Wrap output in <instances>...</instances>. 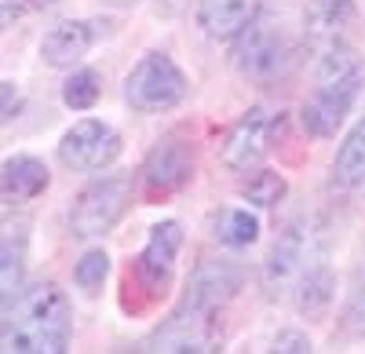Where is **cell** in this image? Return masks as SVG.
I'll return each instance as SVG.
<instances>
[{
  "label": "cell",
  "instance_id": "obj_15",
  "mask_svg": "<svg viewBox=\"0 0 365 354\" xmlns=\"http://www.w3.org/2000/svg\"><path fill=\"white\" fill-rule=\"evenodd\" d=\"M48 190V168L37 157H8L0 165V201L4 204H22L34 201Z\"/></svg>",
  "mask_w": 365,
  "mask_h": 354
},
{
  "label": "cell",
  "instance_id": "obj_2",
  "mask_svg": "<svg viewBox=\"0 0 365 354\" xmlns=\"http://www.w3.org/2000/svg\"><path fill=\"white\" fill-rule=\"evenodd\" d=\"M234 58L241 73H249L256 80H270L278 77L289 58H292V37L285 29V19L278 11H259L249 19V26L237 33V48H234Z\"/></svg>",
  "mask_w": 365,
  "mask_h": 354
},
{
  "label": "cell",
  "instance_id": "obj_6",
  "mask_svg": "<svg viewBox=\"0 0 365 354\" xmlns=\"http://www.w3.org/2000/svg\"><path fill=\"white\" fill-rule=\"evenodd\" d=\"M120 154V139L110 125L103 121H77L63 142H58V157H63L66 168L73 172H103L106 165H113Z\"/></svg>",
  "mask_w": 365,
  "mask_h": 354
},
{
  "label": "cell",
  "instance_id": "obj_5",
  "mask_svg": "<svg viewBox=\"0 0 365 354\" xmlns=\"http://www.w3.org/2000/svg\"><path fill=\"white\" fill-rule=\"evenodd\" d=\"M132 197V179L128 175H106V179L91 183L88 190H81L73 212H70V227L77 238H99L106 234L128 209Z\"/></svg>",
  "mask_w": 365,
  "mask_h": 354
},
{
  "label": "cell",
  "instance_id": "obj_9",
  "mask_svg": "<svg viewBox=\"0 0 365 354\" xmlns=\"http://www.w3.org/2000/svg\"><path fill=\"white\" fill-rule=\"evenodd\" d=\"M190 175H194V150H190V142L179 139V135H165L154 150H150L146 168H143L146 190L154 197L179 190Z\"/></svg>",
  "mask_w": 365,
  "mask_h": 354
},
{
  "label": "cell",
  "instance_id": "obj_17",
  "mask_svg": "<svg viewBox=\"0 0 365 354\" xmlns=\"http://www.w3.org/2000/svg\"><path fill=\"white\" fill-rule=\"evenodd\" d=\"M259 0H201V26L208 37H237L256 15Z\"/></svg>",
  "mask_w": 365,
  "mask_h": 354
},
{
  "label": "cell",
  "instance_id": "obj_25",
  "mask_svg": "<svg viewBox=\"0 0 365 354\" xmlns=\"http://www.w3.org/2000/svg\"><path fill=\"white\" fill-rule=\"evenodd\" d=\"M274 350H311V340L299 336V333H282L274 340Z\"/></svg>",
  "mask_w": 365,
  "mask_h": 354
},
{
  "label": "cell",
  "instance_id": "obj_19",
  "mask_svg": "<svg viewBox=\"0 0 365 354\" xmlns=\"http://www.w3.org/2000/svg\"><path fill=\"white\" fill-rule=\"evenodd\" d=\"M216 234H220L223 245L241 249V245H252V241H256L259 223H256L249 212H241V209H227V212H220V219H216Z\"/></svg>",
  "mask_w": 365,
  "mask_h": 354
},
{
  "label": "cell",
  "instance_id": "obj_11",
  "mask_svg": "<svg viewBox=\"0 0 365 354\" xmlns=\"http://www.w3.org/2000/svg\"><path fill=\"white\" fill-rule=\"evenodd\" d=\"M354 26L351 0H314L307 8V44L322 55L332 48H351L347 33Z\"/></svg>",
  "mask_w": 365,
  "mask_h": 354
},
{
  "label": "cell",
  "instance_id": "obj_10",
  "mask_svg": "<svg viewBox=\"0 0 365 354\" xmlns=\"http://www.w3.org/2000/svg\"><path fill=\"white\" fill-rule=\"evenodd\" d=\"M182 245V230L179 223H161L154 227V234H150V241L139 256V281L146 285L150 296H161V292L168 288L172 281V271H175V252Z\"/></svg>",
  "mask_w": 365,
  "mask_h": 354
},
{
  "label": "cell",
  "instance_id": "obj_23",
  "mask_svg": "<svg viewBox=\"0 0 365 354\" xmlns=\"http://www.w3.org/2000/svg\"><path fill=\"white\" fill-rule=\"evenodd\" d=\"M344 329L351 336H365V285L354 292V300H351V307L344 314Z\"/></svg>",
  "mask_w": 365,
  "mask_h": 354
},
{
  "label": "cell",
  "instance_id": "obj_18",
  "mask_svg": "<svg viewBox=\"0 0 365 354\" xmlns=\"http://www.w3.org/2000/svg\"><path fill=\"white\" fill-rule=\"evenodd\" d=\"M332 183L344 187V190H354V187L365 183V121L340 146L336 165H332Z\"/></svg>",
  "mask_w": 365,
  "mask_h": 354
},
{
  "label": "cell",
  "instance_id": "obj_13",
  "mask_svg": "<svg viewBox=\"0 0 365 354\" xmlns=\"http://www.w3.org/2000/svg\"><path fill=\"white\" fill-rule=\"evenodd\" d=\"M263 150H267V113L256 106L230 128V135L223 142V165L234 172H245V168L259 165Z\"/></svg>",
  "mask_w": 365,
  "mask_h": 354
},
{
  "label": "cell",
  "instance_id": "obj_27",
  "mask_svg": "<svg viewBox=\"0 0 365 354\" xmlns=\"http://www.w3.org/2000/svg\"><path fill=\"white\" fill-rule=\"evenodd\" d=\"M37 4H58V0H37Z\"/></svg>",
  "mask_w": 365,
  "mask_h": 354
},
{
  "label": "cell",
  "instance_id": "obj_4",
  "mask_svg": "<svg viewBox=\"0 0 365 354\" xmlns=\"http://www.w3.org/2000/svg\"><path fill=\"white\" fill-rule=\"evenodd\" d=\"M182 95H187V77L168 55H158V51L146 55L125 80V99L139 113L172 110Z\"/></svg>",
  "mask_w": 365,
  "mask_h": 354
},
{
  "label": "cell",
  "instance_id": "obj_24",
  "mask_svg": "<svg viewBox=\"0 0 365 354\" xmlns=\"http://www.w3.org/2000/svg\"><path fill=\"white\" fill-rule=\"evenodd\" d=\"M19 106H22L19 88H15L11 80H0V125H4V121H11V117L19 113Z\"/></svg>",
  "mask_w": 365,
  "mask_h": 354
},
{
  "label": "cell",
  "instance_id": "obj_3",
  "mask_svg": "<svg viewBox=\"0 0 365 354\" xmlns=\"http://www.w3.org/2000/svg\"><path fill=\"white\" fill-rule=\"evenodd\" d=\"M325 263V241L311 227H289L270 249V259L263 267V285L270 296H289L299 288V281Z\"/></svg>",
  "mask_w": 365,
  "mask_h": 354
},
{
  "label": "cell",
  "instance_id": "obj_12",
  "mask_svg": "<svg viewBox=\"0 0 365 354\" xmlns=\"http://www.w3.org/2000/svg\"><path fill=\"white\" fill-rule=\"evenodd\" d=\"M241 285V271L234 267L230 259H205L201 267L190 278V292H187V303L205 307V311H216L220 303H227Z\"/></svg>",
  "mask_w": 365,
  "mask_h": 354
},
{
  "label": "cell",
  "instance_id": "obj_7",
  "mask_svg": "<svg viewBox=\"0 0 365 354\" xmlns=\"http://www.w3.org/2000/svg\"><path fill=\"white\" fill-rule=\"evenodd\" d=\"M216 340H220V326L212 318V311L182 303V311L175 318H168L146 340L143 350H216Z\"/></svg>",
  "mask_w": 365,
  "mask_h": 354
},
{
  "label": "cell",
  "instance_id": "obj_20",
  "mask_svg": "<svg viewBox=\"0 0 365 354\" xmlns=\"http://www.w3.org/2000/svg\"><path fill=\"white\" fill-rule=\"evenodd\" d=\"M99 73L96 70H77L70 80H66V88H63V103L70 106V110H91L99 103Z\"/></svg>",
  "mask_w": 365,
  "mask_h": 354
},
{
  "label": "cell",
  "instance_id": "obj_21",
  "mask_svg": "<svg viewBox=\"0 0 365 354\" xmlns=\"http://www.w3.org/2000/svg\"><path fill=\"white\" fill-rule=\"evenodd\" d=\"M241 194H245L252 204H274L285 194V179L278 172H256V175H249V183L241 187Z\"/></svg>",
  "mask_w": 365,
  "mask_h": 354
},
{
  "label": "cell",
  "instance_id": "obj_28",
  "mask_svg": "<svg viewBox=\"0 0 365 354\" xmlns=\"http://www.w3.org/2000/svg\"><path fill=\"white\" fill-rule=\"evenodd\" d=\"M113 4H132V0H113Z\"/></svg>",
  "mask_w": 365,
  "mask_h": 354
},
{
  "label": "cell",
  "instance_id": "obj_22",
  "mask_svg": "<svg viewBox=\"0 0 365 354\" xmlns=\"http://www.w3.org/2000/svg\"><path fill=\"white\" fill-rule=\"evenodd\" d=\"M106 274H110V256H106V252H88V256H81L77 271H73V278H77V285H81L84 292H96V288L106 281Z\"/></svg>",
  "mask_w": 365,
  "mask_h": 354
},
{
  "label": "cell",
  "instance_id": "obj_1",
  "mask_svg": "<svg viewBox=\"0 0 365 354\" xmlns=\"http://www.w3.org/2000/svg\"><path fill=\"white\" fill-rule=\"evenodd\" d=\"M70 300L63 288L41 281L26 288L0 321V354H58L70 343Z\"/></svg>",
  "mask_w": 365,
  "mask_h": 354
},
{
  "label": "cell",
  "instance_id": "obj_26",
  "mask_svg": "<svg viewBox=\"0 0 365 354\" xmlns=\"http://www.w3.org/2000/svg\"><path fill=\"white\" fill-rule=\"evenodd\" d=\"M19 11H22V0H0V29H8Z\"/></svg>",
  "mask_w": 365,
  "mask_h": 354
},
{
  "label": "cell",
  "instance_id": "obj_8",
  "mask_svg": "<svg viewBox=\"0 0 365 354\" xmlns=\"http://www.w3.org/2000/svg\"><path fill=\"white\" fill-rule=\"evenodd\" d=\"M354 95H358V70H351L344 77L322 80L314 99L303 106V125H307L314 135H322V139L336 135V128L344 125V117L351 113Z\"/></svg>",
  "mask_w": 365,
  "mask_h": 354
},
{
  "label": "cell",
  "instance_id": "obj_14",
  "mask_svg": "<svg viewBox=\"0 0 365 354\" xmlns=\"http://www.w3.org/2000/svg\"><path fill=\"white\" fill-rule=\"evenodd\" d=\"M26 223H0V314L22 292L26 274Z\"/></svg>",
  "mask_w": 365,
  "mask_h": 354
},
{
  "label": "cell",
  "instance_id": "obj_16",
  "mask_svg": "<svg viewBox=\"0 0 365 354\" xmlns=\"http://www.w3.org/2000/svg\"><path fill=\"white\" fill-rule=\"evenodd\" d=\"M96 22H58L51 33L44 37L41 44V55L48 66H58V70H70L77 66L81 58L88 55L91 41H96Z\"/></svg>",
  "mask_w": 365,
  "mask_h": 354
}]
</instances>
